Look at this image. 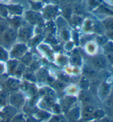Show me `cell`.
Listing matches in <instances>:
<instances>
[{
  "instance_id": "obj_1",
  "label": "cell",
  "mask_w": 113,
  "mask_h": 122,
  "mask_svg": "<svg viewBox=\"0 0 113 122\" xmlns=\"http://www.w3.org/2000/svg\"><path fill=\"white\" fill-rule=\"evenodd\" d=\"M92 64L95 67L102 69L107 65V60L103 55H97L93 58Z\"/></svg>"
},
{
  "instance_id": "obj_2",
  "label": "cell",
  "mask_w": 113,
  "mask_h": 122,
  "mask_svg": "<svg viewBox=\"0 0 113 122\" xmlns=\"http://www.w3.org/2000/svg\"><path fill=\"white\" fill-rule=\"evenodd\" d=\"M27 19L30 23L36 24H39L42 23V20L41 15L38 13L34 12H28L27 13Z\"/></svg>"
},
{
  "instance_id": "obj_3",
  "label": "cell",
  "mask_w": 113,
  "mask_h": 122,
  "mask_svg": "<svg viewBox=\"0 0 113 122\" xmlns=\"http://www.w3.org/2000/svg\"><path fill=\"white\" fill-rule=\"evenodd\" d=\"M16 38V32L13 29H10L5 33L3 40L6 43L10 44L14 41Z\"/></svg>"
},
{
  "instance_id": "obj_4",
  "label": "cell",
  "mask_w": 113,
  "mask_h": 122,
  "mask_svg": "<svg viewBox=\"0 0 113 122\" xmlns=\"http://www.w3.org/2000/svg\"><path fill=\"white\" fill-rule=\"evenodd\" d=\"M26 47L23 44H18L14 47L12 51V55L14 57H19L22 56L26 51Z\"/></svg>"
},
{
  "instance_id": "obj_5",
  "label": "cell",
  "mask_w": 113,
  "mask_h": 122,
  "mask_svg": "<svg viewBox=\"0 0 113 122\" xmlns=\"http://www.w3.org/2000/svg\"><path fill=\"white\" fill-rule=\"evenodd\" d=\"M57 12V10L56 7L49 5L46 7L44 11V15L48 19H51L55 16Z\"/></svg>"
},
{
  "instance_id": "obj_6",
  "label": "cell",
  "mask_w": 113,
  "mask_h": 122,
  "mask_svg": "<svg viewBox=\"0 0 113 122\" xmlns=\"http://www.w3.org/2000/svg\"><path fill=\"white\" fill-rule=\"evenodd\" d=\"M11 102L14 106L19 107L23 105L24 102V98L21 94H14L11 97Z\"/></svg>"
},
{
  "instance_id": "obj_7",
  "label": "cell",
  "mask_w": 113,
  "mask_h": 122,
  "mask_svg": "<svg viewBox=\"0 0 113 122\" xmlns=\"http://www.w3.org/2000/svg\"><path fill=\"white\" fill-rule=\"evenodd\" d=\"M31 30L29 27H23L19 31V36L22 41H27L30 37Z\"/></svg>"
},
{
  "instance_id": "obj_8",
  "label": "cell",
  "mask_w": 113,
  "mask_h": 122,
  "mask_svg": "<svg viewBox=\"0 0 113 122\" xmlns=\"http://www.w3.org/2000/svg\"><path fill=\"white\" fill-rule=\"evenodd\" d=\"M110 91V86L107 83H104L100 89V94L101 97H105L108 95Z\"/></svg>"
},
{
  "instance_id": "obj_9",
  "label": "cell",
  "mask_w": 113,
  "mask_h": 122,
  "mask_svg": "<svg viewBox=\"0 0 113 122\" xmlns=\"http://www.w3.org/2000/svg\"><path fill=\"white\" fill-rule=\"evenodd\" d=\"M11 13L14 14H21L23 8L19 5H11L7 7Z\"/></svg>"
},
{
  "instance_id": "obj_10",
  "label": "cell",
  "mask_w": 113,
  "mask_h": 122,
  "mask_svg": "<svg viewBox=\"0 0 113 122\" xmlns=\"http://www.w3.org/2000/svg\"><path fill=\"white\" fill-rule=\"evenodd\" d=\"M104 26L108 31H113V18H109L103 21Z\"/></svg>"
},
{
  "instance_id": "obj_11",
  "label": "cell",
  "mask_w": 113,
  "mask_h": 122,
  "mask_svg": "<svg viewBox=\"0 0 113 122\" xmlns=\"http://www.w3.org/2000/svg\"><path fill=\"white\" fill-rule=\"evenodd\" d=\"M93 107L90 106L86 107L84 110V113L83 116L85 118H89L92 116V114L93 112Z\"/></svg>"
},
{
  "instance_id": "obj_12",
  "label": "cell",
  "mask_w": 113,
  "mask_h": 122,
  "mask_svg": "<svg viewBox=\"0 0 113 122\" xmlns=\"http://www.w3.org/2000/svg\"><path fill=\"white\" fill-rule=\"evenodd\" d=\"M105 51L107 54H110L113 53V43L112 42H109L108 43H105L104 46Z\"/></svg>"
},
{
  "instance_id": "obj_13",
  "label": "cell",
  "mask_w": 113,
  "mask_h": 122,
  "mask_svg": "<svg viewBox=\"0 0 113 122\" xmlns=\"http://www.w3.org/2000/svg\"><path fill=\"white\" fill-rule=\"evenodd\" d=\"M8 86L11 88V89H16L19 86V82L15 79H10L8 81Z\"/></svg>"
},
{
  "instance_id": "obj_14",
  "label": "cell",
  "mask_w": 113,
  "mask_h": 122,
  "mask_svg": "<svg viewBox=\"0 0 113 122\" xmlns=\"http://www.w3.org/2000/svg\"><path fill=\"white\" fill-rule=\"evenodd\" d=\"M98 11L101 13H107V14L113 15V12L112 10H110V9L107 8V7L103 6V5L99 7V8L98 9Z\"/></svg>"
},
{
  "instance_id": "obj_15",
  "label": "cell",
  "mask_w": 113,
  "mask_h": 122,
  "mask_svg": "<svg viewBox=\"0 0 113 122\" xmlns=\"http://www.w3.org/2000/svg\"><path fill=\"white\" fill-rule=\"evenodd\" d=\"M89 5L90 7H95L101 3V0H88Z\"/></svg>"
},
{
  "instance_id": "obj_16",
  "label": "cell",
  "mask_w": 113,
  "mask_h": 122,
  "mask_svg": "<svg viewBox=\"0 0 113 122\" xmlns=\"http://www.w3.org/2000/svg\"><path fill=\"white\" fill-rule=\"evenodd\" d=\"M69 116L70 118H72V119H76L78 118V117H79V111H78L77 109L73 110V111L70 113Z\"/></svg>"
},
{
  "instance_id": "obj_17",
  "label": "cell",
  "mask_w": 113,
  "mask_h": 122,
  "mask_svg": "<svg viewBox=\"0 0 113 122\" xmlns=\"http://www.w3.org/2000/svg\"><path fill=\"white\" fill-rule=\"evenodd\" d=\"M104 114H105V113L103 111H102L101 110H98L97 111H96L93 115L95 118L100 119V118H101L102 117H103L104 116Z\"/></svg>"
},
{
  "instance_id": "obj_18",
  "label": "cell",
  "mask_w": 113,
  "mask_h": 122,
  "mask_svg": "<svg viewBox=\"0 0 113 122\" xmlns=\"http://www.w3.org/2000/svg\"><path fill=\"white\" fill-rule=\"evenodd\" d=\"M30 3L32 8L35 10H39L42 7V3L41 2H30Z\"/></svg>"
},
{
  "instance_id": "obj_19",
  "label": "cell",
  "mask_w": 113,
  "mask_h": 122,
  "mask_svg": "<svg viewBox=\"0 0 113 122\" xmlns=\"http://www.w3.org/2000/svg\"><path fill=\"white\" fill-rule=\"evenodd\" d=\"M97 41L98 42V43L101 44H105L107 43V41H108V39L105 36H100L98 37Z\"/></svg>"
},
{
  "instance_id": "obj_20",
  "label": "cell",
  "mask_w": 113,
  "mask_h": 122,
  "mask_svg": "<svg viewBox=\"0 0 113 122\" xmlns=\"http://www.w3.org/2000/svg\"><path fill=\"white\" fill-rule=\"evenodd\" d=\"M7 58V53L4 51V50L2 49V48H0V59H3V60H5Z\"/></svg>"
},
{
  "instance_id": "obj_21",
  "label": "cell",
  "mask_w": 113,
  "mask_h": 122,
  "mask_svg": "<svg viewBox=\"0 0 113 122\" xmlns=\"http://www.w3.org/2000/svg\"><path fill=\"white\" fill-rule=\"evenodd\" d=\"M84 72L86 75H87L88 76H93L94 75V72L93 71V70H92L90 68H86V69L84 70Z\"/></svg>"
},
{
  "instance_id": "obj_22",
  "label": "cell",
  "mask_w": 113,
  "mask_h": 122,
  "mask_svg": "<svg viewBox=\"0 0 113 122\" xmlns=\"http://www.w3.org/2000/svg\"><path fill=\"white\" fill-rule=\"evenodd\" d=\"M20 22H21V20H20L19 18L15 17L13 20V24L15 26H18L20 24Z\"/></svg>"
},
{
  "instance_id": "obj_23",
  "label": "cell",
  "mask_w": 113,
  "mask_h": 122,
  "mask_svg": "<svg viewBox=\"0 0 113 122\" xmlns=\"http://www.w3.org/2000/svg\"><path fill=\"white\" fill-rule=\"evenodd\" d=\"M31 57L30 56V55H27L25 58L23 59V61L25 64H28L30 62V61H31Z\"/></svg>"
},
{
  "instance_id": "obj_24",
  "label": "cell",
  "mask_w": 113,
  "mask_h": 122,
  "mask_svg": "<svg viewBox=\"0 0 113 122\" xmlns=\"http://www.w3.org/2000/svg\"><path fill=\"white\" fill-rule=\"evenodd\" d=\"M88 81L86 80V79H83L82 81V83H81V86H82V87H87V86H88Z\"/></svg>"
},
{
  "instance_id": "obj_25",
  "label": "cell",
  "mask_w": 113,
  "mask_h": 122,
  "mask_svg": "<svg viewBox=\"0 0 113 122\" xmlns=\"http://www.w3.org/2000/svg\"><path fill=\"white\" fill-rule=\"evenodd\" d=\"M73 22L76 24H79L81 22V19H80V18L76 17L73 19Z\"/></svg>"
},
{
  "instance_id": "obj_26",
  "label": "cell",
  "mask_w": 113,
  "mask_h": 122,
  "mask_svg": "<svg viewBox=\"0 0 113 122\" xmlns=\"http://www.w3.org/2000/svg\"><path fill=\"white\" fill-rule=\"evenodd\" d=\"M108 58L110 62L113 63V53L108 54Z\"/></svg>"
},
{
  "instance_id": "obj_27",
  "label": "cell",
  "mask_w": 113,
  "mask_h": 122,
  "mask_svg": "<svg viewBox=\"0 0 113 122\" xmlns=\"http://www.w3.org/2000/svg\"><path fill=\"white\" fill-rule=\"evenodd\" d=\"M108 105L113 108V97L108 100Z\"/></svg>"
},
{
  "instance_id": "obj_28",
  "label": "cell",
  "mask_w": 113,
  "mask_h": 122,
  "mask_svg": "<svg viewBox=\"0 0 113 122\" xmlns=\"http://www.w3.org/2000/svg\"><path fill=\"white\" fill-rule=\"evenodd\" d=\"M108 34V36L110 37V38H112V39H113V31H109Z\"/></svg>"
},
{
  "instance_id": "obj_29",
  "label": "cell",
  "mask_w": 113,
  "mask_h": 122,
  "mask_svg": "<svg viewBox=\"0 0 113 122\" xmlns=\"http://www.w3.org/2000/svg\"><path fill=\"white\" fill-rule=\"evenodd\" d=\"M109 114H110V116L113 118V109H110L109 110Z\"/></svg>"
},
{
  "instance_id": "obj_30",
  "label": "cell",
  "mask_w": 113,
  "mask_h": 122,
  "mask_svg": "<svg viewBox=\"0 0 113 122\" xmlns=\"http://www.w3.org/2000/svg\"><path fill=\"white\" fill-rule=\"evenodd\" d=\"M111 1H112V2H113V0H111Z\"/></svg>"
}]
</instances>
